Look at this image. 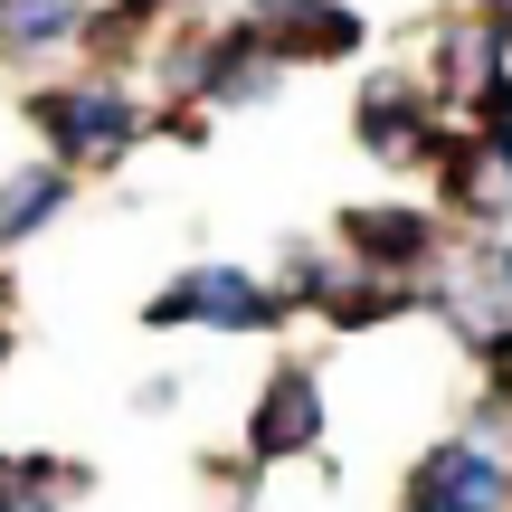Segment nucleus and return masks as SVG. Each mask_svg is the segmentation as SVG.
Here are the masks:
<instances>
[{
	"label": "nucleus",
	"mask_w": 512,
	"mask_h": 512,
	"mask_svg": "<svg viewBox=\"0 0 512 512\" xmlns=\"http://www.w3.org/2000/svg\"><path fill=\"white\" fill-rule=\"evenodd\" d=\"M275 313H285V294H266L256 275H238V266H190V275H171L162 294L143 304V323H219V332H266Z\"/></svg>",
	"instance_id": "obj_2"
},
{
	"label": "nucleus",
	"mask_w": 512,
	"mask_h": 512,
	"mask_svg": "<svg viewBox=\"0 0 512 512\" xmlns=\"http://www.w3.org/2000/svg\"><path fill=\"white\" fill-rule=\"evenodd\" d=\"M152 10H171V0H124V19H152Z\"/></svg>",
	"instance_id": "obj_14"
},
{
	"label": "nucleus",
	"mask_w": 512,
	"mask_h": 512,
	"mask_svg": "<svg viewBox=\"0 0 512 512\" xmlns=\"http://www.w3.org/2000/svg\"><path fill=\"white\" fill-rule=\"evenodd\" d=\"M484 285H494V304L512 313V247H484Z\"/></svg>",
	"instance_id": "obj_13"
},
{
	"label": "nucleus",
	"mask_w": 512,
	"mask_h": 512,
	"mask_svg": "<svg viewBox=\"0 0 512 512\" xmlns=\"http://www.w3.org/2000/svg\"><path fill=\"white\" fill-rule=\"evenodd\" d=\"M503 494H512V475H503V456H494L484 437L427 446L418 475H408V512H494Z\"/></svg>",
	"instance_id": "obj_3"
},
{
	"label": "nucleus",
	"mask_w": 512,
	"mask_h": 512,
	"mask_svg": "<svg viewBox=\"0 0 512 512\" xmlns=\"http://www.w3.org/2000/svg\"><path fill=\"white\" fill-rule=\"evenodd\" d=\"M446 162V200H456V219H512V124H484L465 133V143H437Z\"/></svg>",
	"instance_id": "obj_6"
},
{
	"label": "nucleus",
	"mask_w": 512,
	"mask_h": 512,
	"mask_svg": "<svg viewBox=\"0 0 512 512\" xmlns=\"http://www.w3.org/2000/svg\"><path fill=\"white\" fill-rule=\"evenodd\" d=\"M76 465H48V456H0V512H57L76 494Z\"/></svg>",
	"instance_id": "obj_11"
},
{
	"label": "nucleus",
	"mask_w": 512,
	"mask_h": 512,
	"mask_svg": "<svg viewBox=\"0 0 512 512\" xmlns=\"http://www.w3.org/2000/svg\"><path fill=\"white\" fill-rule=\"evenodd\" d=\"M29 124L48 133L57 162H114V152L143 133V105H133L114 76H76V86H38L29 95Z\"/></svg>",
	"instance_id": "obj_1"
},
{
	"label": "nucleus",
	"mask_w": 512,
	"mask_h": 512,
	"mask_svg": "<svg viewBox=\"0 0 512 512\" xmlns=\"http://www.w3.org/2000/svg\"><path fill=\"white\" fill-rule=\"evenodd\" d=\"M57 209H67V162H29V171H10V181H0V238H38V228L57 219Z\"/></svg>",
	"instance_id": "obj_9"
},
{
	"label": "nucleus",
	"mask_w": 512,
	"mask_h": 512,
	"mask_svg": "<svg viewBox=\"0 0 512 512\" xmlns=\"http://www.w3.org/2000/svg\"><path fill=\"white\" fill-rule=\"evenodd\" d=\"M408 304H418V294H408L399 275H361V285L342 275V285H323V313H332L342 332H361V323H389V313H408Z\"/></svg>",
	"instance_id": "obj_12"
},
{
	"label": "nucleus",
	"mask_w": 512,
	"mask_h": 512,
	"mask_svg": "<svg viewBox=\"0 0 512 512\" xmlns=\"http://www.w3.org/2000/svg\"><path fill=\"white\" fill-rule=\"evenodd\" d=\"M361 143L380 152V162H427V152H437L418 76H370V86H361Z\"/></svg>",
	"instance_id": "obj_7"
},
{
	"label": "nucleus",
	"mask_w": 512,
	"mask_h": 512,
	"mask_svg": "<svg viewBox=\"0 0 512 512\" xmlns=\"http://www.w3.org/2000/svg\"><path fill=\"white\" fill-rule=\"evenodd\" d=\"M247 446H256V465H285V456H313V446H323V380H313L304 361H285L256 389Z\"/></svg>",
	"instance_id": "obj_5"
},
{
	"label": "nucleus",
	"mask_w": 512,
	"mask_h": 512,
	"mask_svg": "<svg viewBox=\"0 0 512 512\" xmlns=\"http://www.w3.org/2000/svg\"><path fill=\"white\" fill-rule=\"evenodd\" d=\"M86 38V0H0V48L38 57V48H67Z\"/></svg>",
	"instance_id": "obj_10"
},
{
	"label": "nucleus",
	"mask_w": 512,
	"mask_h": 512,
	"mask_svg": "<svg viewBox=\"0 0 512 512\" xmlns=\"http://www.w3.org/2000/svg\"><path fill=\"white\" fill-rule=\"evenodd\" d=\"M247 29L266 38L285 67H323V57L361 48V10H342V0H256Z\"/></svg>",
	"instance_id": "obj_4"
},
{
	"label": "nucleus",
	"mask_w": 512,
	"mask_h": 512,
	"mask_svg": "<svg viewBox=\"0 0 512 512\" xmlns=\"http://www.w3.org/2000/svg\"><path fill=\"white\" fill-rule=\"evenodd\" d=\"M342 247L361 256V266H380V275H408V266L437 256V219H427V209H351Z\"/></svg>",
	"instance_id": "obj_8"
}]
</instances>
